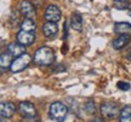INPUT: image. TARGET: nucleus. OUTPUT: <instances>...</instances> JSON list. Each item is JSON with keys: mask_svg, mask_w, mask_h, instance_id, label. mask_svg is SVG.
Instances as JSON below:
<instances>
[{"mask_svg": "<svg viewBox=\"0 0 131 122\" xmlns=\"http://www.w3.org/2000/svg\"><path fill=\"white\" fill-rule=\"evenodd\" d=\"M55 61V52L50 47H40L34 53V62L38 65H50Z\"/></svg>", "mask_w": 131, "mask_h": 122, "instance_id": "obj_1", "label": "nucleus"}, {"mask_svg": "<svg viewBox=\"0 0 131 122\" xmlns=\"http://www.w3.org/2000/svg\"><path fill=\"white\" fill-rule=\"evenodd\" d=\"M68 109L61 102H55L50 106V117L56 122H63L67 118Z\"/></svg>", "mask_w": 131, "mask_h": 122, "instance_id": "obj_2", "label": "nucleus"}, {"mask_svg": "<svg viewBox=\"0 0 131 122\" xmlns=\"http://www.w3.org/2000/svg\"><path fill=\"white\" fill-rule=\"evenodd\" d=\"M100 110H101V114H102L103 117L108 118V120H113V118L118 117L119 114H120L118 104L113 103V102H106V103H103L101 105Z\"/></svg>", "mask_w": 131, "mask_h": 122, "instance_id": "obj_3", "label": "nucleus"}, {"mask_svg": "<svg viewBox=\"0 0 131 122\" xmlns=\"http://www.w3.org/2000/svg\"><path fill=\"white\" fill-rule=\"evenodd\" d=\"M30 61H32V58H30V56H29L28 53H23L21 56L16 57L14 61H12L10 69H11L12 73H19V71L24 70L29 65Z\"/></svg>", "mask_w": 131, "mask_h": 122, "instance_id": "obj_4", "label": "nucleus"}, {"mask_svg": "<svg viewBox=\"0 0 131 122\" xmlns=\"http://www.w3.org/2000/svg\"><path fill=\"white\" fill-rule=\"evenodd\" d=\"M17 42H19L23 46H28L32 45L34 40H35V33L34 32H26V30H21L16 35Z\"/></svg>", "mask_w": 131, "mask_h": 122, "instance_id": "obj_5", "label": "nucleus"}, {"mask_svg": "<svg viewBox=\"0 0 131 122\" xmlns=\"http://www.w3.org/2000/svg\"><path fill=\"white\" fill-rule=\"evenodd\" d=\"M44 16H45V19L47 22H55V23H57L61 19L62 13H61V10L58 9L56 5H50L46 9Z\"/></svg>", "mask_w": 131, "mask_h": 122, "instance_id": "obj_6", "label": "nucleus"}, {"mask_svg": "<svg viewBox=\"0 0 131 122\" xmlns=\"http://www.w3.org/2000/svg\"><path fill=\"white\" fill-rule=\"evenodd\" d=\"M18 111L22 117H33L37 115V109L30 102H22L18 105Z\"/></svg>", "mask_w": 131, "mask_h": 122, "instance_id": "obj_7", "label": "nucleus"}, {"mask_svg": "<svg viewBox=\"0 0 131 122\" xmlns=\"http://www.w3.org/2000/svg\"><path fill=\"white\" fill-rule=\"evenodd\" d=\"M19 12L26 16V18H33L35 16V6L28 0H23L19 4Z\"/></svg>", "mask_w": 131, "mask_h": 122, "instance_id": "obj_8", "label": "nucleus"}, {"mask_svg": "<svg viewBox=\"0 0 131 122\" xmlns=\"http://www.w3.org/2000/svg\"><path fill=\"white\" fill-rule=\"evenodd\" d=\"M16 113V106L11 102L0 103V116L3 118H10Z\"/></svg>", "mask_w": 131, "mask_h": 122, "instance_id": "obj_9", "label": "nucleus"}, {"mask_svg": "<svg viewBox=\"0 0 131 122\" xmlns=\"http://www.w3.org/2000/svg\"><path fill=\"white\" fill-rule=\"evenodd\" d=\"M57 33H58V27L55 22H46L42 25V34L46 38H53L56 36Z\"/></svg>", "mask_w": 131, "mask_h": 122, "instance_id": "obj_10", "label": "nucleus"}, {"mask_svg": "<svg viewBox=\"0 0 131 122\" xmlns=\"http://www.w3.org/2000/svg\"><path fill=\"white\" fill-rule=\"evenodd\" d=\"M114 33L119 35H131V24L127 22H118L114 24Z\"/></svg>", "mask_w": 131, "mask_h": 122, "instance_id": "obj_11", "label": "nucleus"}, {"mask_svg": "<svg viewBox=\"0 0 131 122\" xmlns=\"http://www.w3.org/2000/svg\"><path fill=\"white\" fill-rule=\"evenodd\" d=\"M130 35H120L112 41V46L114 50H122L130 42Z\"/></svg>", "mask_w": 131, "mask_h": 122, "instance_id": "obj_12", "label": "nucleus"}, {"mask_svg": "<svg viewBox=\"0 0 131 122\" xmlns=\"http://www.w3.org/2000/svg\"><path fill=\"white\" fill-rule=\"evenodd\" d=\"M7 52H10L15 57H18L21 55L26 53V46L21 45L19 42H12L7 46Z\"/></svg>", "mask_w": 131, "mask_h": 122, "instance_id": "obj_13", "label": "nucleus"}, {"mask_svg": "<svg viewBox=\"0 0 131 122\" xmlns=\"http://www.w3.org/2000/svg\"><path fill=\"white\" fill-rule=\"evenodd\" d=\"M70 27L77 30V32H81L83 30V17L79 13H73L70 17Z\"/></svg>", "mask_w": 131, "mask_h": 122, "instance_id": "obj_14", "label": "nucleus"}, {"mask_svg": "<svg viewBox=\"0 0 131 122\" xmlns=\"http://www.w3.org/2000/svg\"><path fill=\"white\" fill-rule=\"evenodd\" d=\"M12 55L10 53V52H5L3 53L1 56H0V68H3V69H7L11 66V63L14 61V58H12Z\"/></svg>", "mask_w": 131, "mask_h": 122, "instance_id": "obj_15", "label": "nucleus"}, {"mask_svg": "<svg viewBox=\"0 0 131 122\" xmlns=\"http://www.w3.org/2000/svg\"><path fill=\"white\" fill-rule=\"evenodd\" d=\"M37 29V23L33 18H26L21 23V30H26V32H35Z\"/></svg>", "mask_w": 131, "mask_h": 122, "instance_id": "obj_16", "label": "nucleus"}, {"mask_svg": "<svg viewBox=\"0 0 131 122\" xmlns=\"http://www.w3.org/2000/svg\"><path fill=\"white\" fill-rule=\"evenodd\" d=\"M119 122H131V106L126 105L120 110Z\"/></svg>", "mask_w": 131, "mask_h": 122, "instance_id": "obj_17", "label": "nucleus"}, {"mask_svg": "<svg viewBox=\"0 0 131 122\" xmlns=\"http://www.w3.org/2000/svg\"><path fill=\"white\" fill-rule=\"evenodd\" d=\"M84 110L88 115H94L96 113V105H95L92 100H89V102H86L84 104Z\"/></svg>", "mask_w": 131, "mask_h": 122, "instance_id": "obj_18", "label": "nucleus"}, {"mask_svg": "<svg viewBox=\"0 0 131 122\" xmlns=\"http://www.w3.org/2000/svg\"><path fill=\"white\" fill-rule=\"evenodd\" d=\"M114 6H115V9L125 10V9H129L130 4H129L127 1H115V0H114Z\"/></svg>", "mask_w": 131, "mask_h": 122, "instance_id": "obj_19", "label": "nucleus"}, {"mask_svg": "<svg viewBox=\"0 0 131 122\" xmlns=\"http://www.w3.org/2000/svg\"><path fill=\"white\" fill-rule=\"evenodd\" d=\"M118 88L122 89V91H129L130 89V84L129 82H124V81H119L117 84Z\"/></svg>", "mask_w": 131, "mask_h": 122, "instance_id": "obj_20", "label": "nucleus"}, {"mask_svg": "<svg viewBox=\"0 0 131 122\" xmlns=\"http://www.w3.org/2000/svg\"><path fill=\"white\" fill-rule=\"evenodd\" d=\"M22 122H41V120L38 117V115L33 116V117H23Z\"/></svg>", "mask_w": 131, "mask_h": 122, "instance_id": "obj_21", "label": "nucleus"}, {"mask_svg": "<svg viewBox=\"0 0 131 122\" xmlns=\"http://www.w3.org/2000/svg\"><path fill=\"white\" fill-rule=\"evenodd\" d=\"M64 38L67 39V36H68V24H67V22H64Z\"/></svg>", "mask_w": 131, "mask_h": 122, "instance_id": "obj_22", "label": "nucleus"}, {"mask_svg": "<svg viewBox=\"0 0 131 122\" xmlns=\"http://www.w3.org/2000/svg\"><path fill=\"white\" fill-rule=\"evenodd\" d=\"M92 122H104V121H103L102 118H95V120H94Z\"/></svg>", "mask_w": 131, "mask_h": 122, "instance_id": "obj_23", "label": "nucleus"}, {"mask_svg": "<svg viewBox=\"0 0 131 122\" xmlns=\"http://www.w3.org/2000/svg\"><path fill=\"white\" fill-rule=\"evenodd\" d=\"M127 59H129V61H131V51L127 53Z\"/></svg>", "mask_w": 131, "mask_h": 122, "instance_id": "obj_24", "label": "nucleus"}, {"mask_svg": "<svg viewBox=\"0 0 131 122\" xmlns=\"http://www.w3.org/2000/svg\"><path fill=\"white\" fill-rule=\"evenodd\" d=\"M0 122H5L4 120H3V117H1V116H0Z\"/></svg>", "mask_w": 131, "mask_h": 122, "instance_id": "obj_25", "label": "nucleus"}, {"mask_svg": "<svg viewBox=\"0 0 131 122\" xmlns=\"http://www.w3.org/2000/svg\"><path fill=\"white\" fill-rule=\"evenodd\" d=\"M115 1H127V0H115Z\"/></svg>", "mask_w": 131, "mask_h": 122, "instance_id": "obj_26", "label": "nucleus"}, {"mask_svg": "<svg viewBox=\"0 0 131 122\" xmlns=\"http://www.w3.org/2000/svg\"><path fill=\"white\" fill-rule=\"evenodd\" d=\"M129 15H130V16H131V9L129 10Z\"/></svg>", "mask_w": 131, "mask_h": 122, "instance_id": "obj_27", "label": "nucleus"}]
</instances>
